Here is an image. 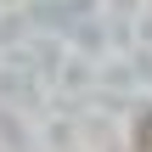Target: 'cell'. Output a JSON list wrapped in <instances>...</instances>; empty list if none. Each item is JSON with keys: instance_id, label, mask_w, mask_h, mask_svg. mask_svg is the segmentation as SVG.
Masks as SVG:
<instances>
[{"instance_id": "6da1fadb", "label": "cell", "mask_w": 152, "mask_h": 152, "mask_svg": "<svg viewBox=\"0 0 152 152\" xmlns=\"http://www.w3.org/2000/svg\"><path fill=\"white\" fill-rule=\"evenodd\" d=\"M135 152H152V107L135 118Z\"/></svg>"}]
</instances>
